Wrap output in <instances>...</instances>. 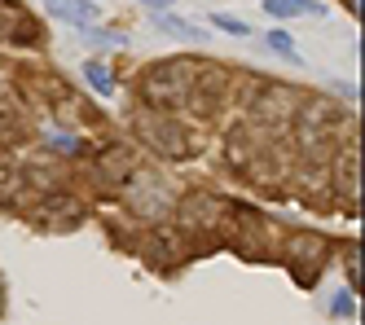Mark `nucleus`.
I'll return each mask as SVG.
<instances>
[{"mask_svg": "<svg viewBox=\"0 0 365 325\" xmlns=\"http://www.w3.org/2000/svg\"><path fill=\"white\" fill-rule=\"evenodd\" d=\"M141 93L150 105L159 110H172V105L190 101L198 93V66L194 62H159L141 75Z\"/></svg>", "mask_w": 365, "mask_h": 325, "instance_id": "nucleus-1", "label": "nucleus"}, {"mask_svg": "<svg viewBox=\"0 0 365 325\" xmlns=\"http://www.w3.org/2000/svg\"><path fill=\"white\" fill-rule=\"evenodd\" d=\"M295 123H299V145L312 154V158H326L334 150V123H339V110L334 101H299L295 110Z\"/></svg>", "mask_w": 365, "mask_h": 325, "instance_id": "nucleus-2", "label": "nucleus"}, {"mask_svg": "<svg viewBox=\"0 0 365 325\" xmlns=\"http://www.w3.org/2000/svg\"><path fill=\"white\" fill-rule=\"evenodd\" d=\"M137 128H141V141H145L154 154H163V158H190V154H194L190 128L176 123V119H168V115L141 110V115H137Z\"/></svg>", "mask_w": 365, "mask_h": 325, "instance_id": "nucleus-3", "label": "nucleus"}, {"mask_svg": "<svg viewBox=\"0 0 365 325\" xmlns=\"http://www.w3.org/2000/svg\"><path fill=\"white\" fill-rule=\"evenodd\" d=\"M326 255H330V242H326L322 233H291V237H286V247H282V259L291 264V277H295L299 286H312V282H317Z\"/></svg>", "mask_w": 365, "mask_h": 325, "instance_id": "nucleus-4", "label": "nucleus"}, {"mask_svg": "<svg viewBox=\"0 0 365 325\" xmlns=\"http://www.w3.org/2000/svg\"><path fill=\"white\" fill-rule=\"evenodd\" d=\"M133 185H128V207H133L137 215H145V220H159V215H172V194L168 185L154 176V172H141V176H128Z\"/></svg>", "mask_w": 365, "mask_h": 325, "instance_id": "nucleus-5", "label": "nucleus"}, {"mask_svg": "<svg viewBox=\"0 0 365 325\" xmlns=\"http://www.w3.org/2000/svg\"><path fill=\"white\" fill-rule=\"evenodd\" d=\"M0 36L5 40H22V44H36V22H31V14L22 9V5H14V0H0Z\"/></svg>", "mask_w": 365, "mask_h": 325, "instance_id": "nucleus-6", "label": "nucleus"}, {"mask_svg": "<svg viewBox=\"0 0 365 325\" xmlns=\"http://www.w3.org/2000/svg\"><path fill=\"white\" fill-rule=\"evenodd\" d=\"M259 101H269V110H259L269 123H286V119H291V115L299 110V93L282 88V84H273V88H269L264 97H259Z\"/></svg>", "mask_w": 365, "mask_h": 325, "instance_id": "nucleus-7", "label": "nucleus"}, {"mask_svg": "<svg viewBox=\"0 0 365 325\" xmlns=\"http://www.w3.org/2000/svg\"><path fill=\"white\" fill-rule=\"evenodd\" d=\"M334 180H339V198L352 207V202H356V145H348L344 154H339V162H334Z\"/></svg>", "mask_w": 365, "mask_h": 325, "instance_id": "nucleus-8", "label": "nucleus"}, {"mask_svg": "<svg viewBox=\"0 0 365 325\" xmlns=\"http://www.w3.org/2000/svg\"><path fill=\"white\" fill-rule=\"evenodd\" d=\"M48 9H53V18H62V22H93L101 14L93 0H48Z\"/></svg>", "mask_w": 365, "mask_h": 325, "instance_id": "nucleus-9", "label": "nucleus"}, {"mask_svg": "<svg viewBox=\"0 0 365 325\" xmlns=\"http://www.w3.org/2000/svg\"><path fill=\"white\" fill-rule=\"evenodd\" d=\"M101 176H106V180H128V176H133V154H128L123 145L106 150V154H101Z\"/></svg>", "mask_w": 365, "mask_h": 325, "instance_id": "nucleus-10", "label": "nucleus"}, {"mask_svg": "<svg viewBox=\"0 0 365 325\" xmlns=\"http://www.w3.org/2000/svg\"><path fill=\"white\" fill-rule=\"evenodd\" d=\"M154 26H159V31H168V36H176V40H202V31H194L185 18H176V14H168V9L154 14Z\"/></svg>", "mask_w": 365, "mask_h": 325, "instance_id": "nucleus-11", "label": "nucleus"}, {"mask_svg": "<svg viewBox=\"0 0 365 325\" xmlns=\"http://www.w3.org/2000/svg\"><path fill=\"white\" fill-rule=\"evenodd\" d=\"M220 215V202H212L207 194H194V202H185V220L190 225H212Z\"/></svg>", "mask_w": 365, "mask_h": 325, "instance_id": "nucleus-12", "label": "nucleus"}, {"mask_svg": "<svg viewBox=\"0 0 365 325\" xmlns=\"http://www.w3.org/2000/svg\"><path fill=\"white\" fill-rule=\"evenodd\" d=\"M264 9L277 18H291V14H322L317 0H264Z\"/></svg>", "mask_w": 365, "mask_h": 325, "instance_id": "nucleus-13", "label": "nucleus"}, {"mask_svg": "<svg viewBox=\"0 0 365 325\" xmlns=\"http://www.w3.org/2000/svg\"><path fill=\"white\" fill-rule=\"evenodd\" d=\"M18 194H27V185L14 167H0V202H18Z\"/></svg>", "mask_w": 365, "mask_h": 325, "instance_id": "nucleus-14", "label": "nucleus"}, {"mask_svg": "<svg viewBox=\"0 0 365 325\" xmlns=\"http://www.w3.org/2000/svg\"><path fill=\"white\" fill-rule=\"evenodd\" d=\"M84 75H88V84H93V88H97L101 97L110 93V71L101 66V62H88V66H84Z\"/></svg>", "mask_w": 365, "mask_h": 325, "instance_id": "nucleus-15", "label": "nucleus"}, {"mask_svg": "<svg viewBox=\"0 0 365 325\" xmlns=\"http://www.w3.org/2000/svg\"><path fill=\"white\" fill-rule=\"evenodd\" d=\"M269 44H273L277 53H286V58H295V62H299V44L286 36V31H273V36H269Z\"/></svg>", "mask_w": 365, "mask_h": 325, "instance_id": "nucleus-16", "label": "nucleus"}, {"mask_svg": "<svg viewBox=\"0 0 365 325\" xmlns=\"http://www.w3.org/2000/svg\"><path fill=\"white\" fill-rule=\"evenodd\" d=\"M212 22L220 26V31H229V36H247V22H238V18H229V14H212Z\"/></svg>", "mask_w": 365, "mask_h": 325, "instance_id": "nucleus-17", "label": "nucleus"}, {"mask_svg": "<svg viewBox=\"0 0 365 325\" xmlns=\"http://www.w3.org/2000/svg\"><path fill=\"white\" fill-rule=\"evenodd\" d=\"M330 312H339V316H352V312H356V304H352V290H344V294H334V304H330Z\"/></svg>", "mask_w": 365, "mask_h": 325, "instance_id": "nucleus-18", "label": "nucleus"}, {"mask_svg": "<svg viewBox=\"0 0 365 325\" xmlns=\"http://www.w3.org/2000/svg\"><path fill=\"white\" fill-rule=\"evenodd\" d=\"M48 145L62 150V154H75V150H80V141H75V137H53V132H48Z\"/></svg>", "mask_w": 365, "mask_h": 325, "instance_id": "nucleus-19", "label": "nucleus"}, {"mask_svg": "<svg viewBox=\"0 0 365 325\" xmlns=\"http://www.w3.org/2000/svg\"><path fill=\"white\" fill-rule=\"evenodd\" d=\"M141 5H150L154 14H159V9H168V5H172V0H141Z\"/></svg>", "mask_w": 365, "mask_h": 325, "instance_id": "nucleus-20", "label": "nucleus"}, {"mask_svg": "<svg viewBox=\"0 0 365 325\" xmlns=\"http://www.w3.org/2000/svg\"><path fill=\"white\" fill-rule=\"evenodd\" d=\"M0 304H5V290H0Z\"/></svg>", "mask_w": 365, "mask_h": 325, "instance_id": "nucleus-21", "label": "nucleus"}]
</instances>
